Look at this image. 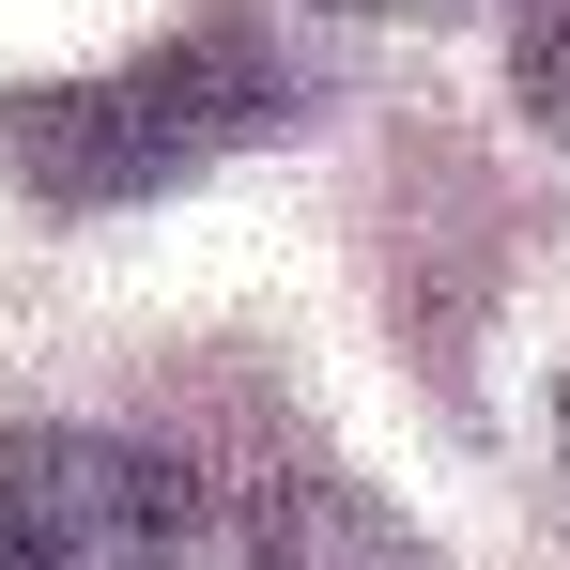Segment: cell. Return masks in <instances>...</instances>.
I'll return each mask as SVG.
<instances>
[{
    "label": "cell",
    "instance_id": "cell-1",
    "mask_svg": "<svg viewBox=\"0 0 570 570\" xmlns=\"http://www.w3.org/2000/svg\"><path fill=\"white\" fill-rule=\"evenodd\" d=\"M263 108H278L263 47H247V31H186V47L94 78V94H31L16 108V170H31L47 200H139V186H170L186 155L247 139Z\"/></svg>",
    "mask_w": 570,
    "mask_h": 570
},
{
    "label": "cell",
    "instance_id": "cell-2",
    "mask_svg": "<svg viewBox=\"0 0 570 570\" xmlns=\"http://www.w3.org/2000/svg\"><path fill=\"white\" fill-rule=\"evenodd\" d=\"M0 570H200V493L124 432H0Z\"/></svg>",
    "mask_w": 570,
    "mask_h": 570
},
{
    "label": "cell",
    "instance_id": "cell-3",
    "mask_svg": "<svg viewBox=\"0 0 570 570\" xmlns=\"http://www.w3.org/2000/svg\"><path fill=\"white\" fill-rule=\"evenodd\" d=\"M247 570H448V556L385 493H355V478H278L247 509Z\"/></svg>",
    "mask_w": 570,
    "mask_h": 570
},
{
    "label": "cell",
    "instance_id": "cell-4",
    "mask_svg": "<svg viewBox=\"0 0 570 570\" xmlns=\"http://www.w3.org/2000/svg\"><path fill=\"white\" fill-rule=\"evenodd\" d=\"M509 78H524V108L570 139V0H524V16H509Z\"/></svg>",
    "mask_w": 570,
    "mask_h": 570
}]
</instances>
